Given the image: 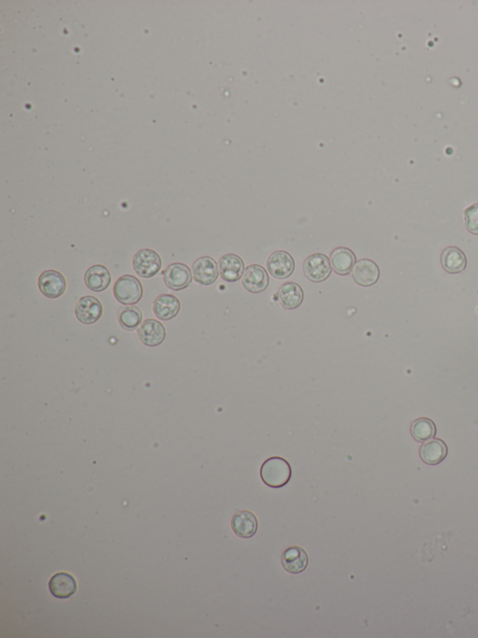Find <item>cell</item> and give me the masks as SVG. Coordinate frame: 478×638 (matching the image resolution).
Returning a JSON list of instances; mask_svg holds the SVG:
<instances>
[{"mask_svg":"<svg viewBox=\"0 0 478 638\" xmlns=\"http://www.w3.org/2000/svg\"><path fill=\"white\" fill-rule=\"evenodd\" d=\"M292 477V468L285 459L271 457L261 467V478L266 486L273 489L287 485Z\"/></svg>","mask_w":478,"mask_h":638,"instance_id":"6da1fadb","label":"cell"},{"mask_svg":"<svg viewBox=\"0 0 478 638\" xmlns=\"http://www.w3.org/2000/svg\"><path fill=\"white\" fill-rule=\"evenodd\" d=\"M115 299L121 304L133 305L137 304L143 296V288L139 280L130 274L120 277L114 284Z\"/></svg>","mask_w":478,"mask_h":638,"instance_id":"7a4b0ae2","label":"cell"},{"mask_svg":"<svg viewBox=\"0 0 478 638\" xmlns=\"http://www.w3.org/2000/svg\"><path fill=\"white\" fill-rule=\"evenodd\" d=\"M134 272L143 279H152L162 268L161 257L152 249H142L134 255Z\"/></svg>","mask_w":478,"mask_h":638,"instance_id":"3957f363","label":"cell"},{"mask_svg":"<svg viewBox=\"0 0 478 638\" xmlns=\"http://www.w3.org/2000/svg\"><path fill=\"white\" fill-rule=\"evenodd\" d=\"M303 269L307 279L314 283L325 281L332 274L331 262L323 254H314L307 258Z\"/></svg>","mask_w":478,"mask_h":638,"instance_id":"277c9868","label":"cell"},{"mask_svg":"<svg viewBox=\"0 0 478 638\" xmlns=\"http://www.w3.org/2000/svg\"><path fill=\"white\" fill-rule=\"evenodd\" d=\"M38 288L44 296L49 299L61 297L67 288L65 277L54 269L43 272L38 279Z\"/></svg>","mask_w":478,"mask_h":638,"instance_id":"5b68a950","label":"cell"},{"mask_svg":"<svg viewBox=\"0 0 478 638\" xmlns=\"http://www.w3.org/2000/svg\"><path fill=\"white\" fill-rule=\"evenodd\" d=\"M166 285L173 290H183L188 288L193 280L191 269L183 263H173L164 272Z\"/></svg>","mask_w":478,"mask_h":638,"instance_id":"8992f818","label":"cell"},{"mask_svg":"<svg viewBox=\"0 0 478 638\" xmlns=\"http://www.w3.org/2000/svg\"><path fill=\"white\" fill-rule=\"evenodd\" d=\"M295 268V260L289 253L286 251L274 252L268 260V272L276 279H288L292 276Z\"/></svg>","mask_w":478,"mask_h":638,"instance_id":"52a82bcc","label":"cell"},{"mask_svg":"<svg viewBox=\"0 0 478 638\" xmlns=\"http://www.w3.org/2000/svg\"><path fill=\"white\" fill-rule=\"evenodd\" d=\"M102 313L103 307L100 299L93 296L84 297L79 299L75 309V315L79 322L86 325L100 320Z\"/></svg>","mask_w":478,"mask_h":638,"instance_id":"ba28073f","label":"cell"},{"mask_svg":"<svg viewBox=\"0 0 478 638\" xmlns=\"http://www.w3.org/2000/svg\"><path fill=\"white\" fill-rule=\"evenodd\" d=\"M139 339L145 346L155 348L160 346L167 337L164 326L155 319H147L137 329Z\"/></svg>","mask_w":478,"mask_h":638,"instance_id":"9c48e42d","label":"cell"},{"mask_svg":"<svg viewBox=\"0 0 478 638\" xmlns=\"http://www.w3.org/2000/svg\"><path fill=\"white\" fill-rule=\"evenodd\" d=\"M282 565L288 573L300 574L306 570L309 565V556L306 551L300 547H290L282 554Z\"/></svg>","mask_w":478,"mask_h":638,"instance_id":"30bf717a","label":"cell"},{"mask_svg":"<svg viewBox=\"0 0 478 638\" xmlns=\"http://www.w3.org/2000/svg\"><path fill=\"white\" fill-rule=\"evenodd\" d=\"M219 272L218 264L210 257L200 258L193 265L194 279L200 285H213L218 279Z\"/></svg>","mask_w":478,"mask_h":638,"instance_id":"8fae6325","label":"cell"},{"mask_svg":"<svg viewBox=\"0 0 478 638\" xmlns=\"http://www.w3.org/2000/svg\"><path fill=\"white\" fill-rule=\"evenodd\" d=\"M242 284L252 293H261L268 288L269 276L263 266L254 264L246 269L243 274Z\"/></svg>","mask_w":478,"mask_h":638,"instance_id":"7c38bea8","label":"cell"},{"mask_svg":"<svg viewBox=\"0 0 478 638\" xmlns=\"http://www.w3.org/2000/svg\"><path fill=\"white\" fill-rule=\"evenodd\" d=\"M233 532L240 538H251L258 529V519L251 511H238L231 521Z\"/></svg>","mask_w":478,"mask_h":638,"instance_id":"4fadbf2b","label":"cell"},{"mask_svg":"<svg viewBox=\"0 0 478 638\" xmlns=\"http://www.w3.org/2000/svg\"><path fill=\"white\" fill-rule=\"evenodd\" d=\"M353 276L357 284L362 287H371L378 281L380 271L378 264L368 258H364L354 266Z\"/></svg>","mask_w":478,"mask_h":638,"instance_id":"5bb4252c","label":"cell"},{"mask_svg":"<svg viewBox=\"0 0 478 638\" xmlns=\"http://www.w3.org/2000/svg\"><path fill=\"white\" fill-rule=\"evenodd\" d=\"M245 264L242 258L235 254L224 255L219 261V272L222 279L227 282H236L243 276Z\"/></svg>","mask_w":478,"mask_h":638,"instance_id":"9a60e30c","label":"cell"},{"mask_svg":"<svg viewBox=\"0 0 478 638\" xmlns=\"http://www.w3.org/2000/svg\"><path fill=\"white\" fill-rule=\"evenodd\" d=\"M49 588L54 598L67 599L77 591V582L70 574L59 572L51 577Z\"/></svg>","mask_w":478,"mask_h":638,"instance_id":"2e32d148","label":"cell"},{"mask_svg":"<svg viewBox=\"0 0 478 638\" xmlns=\"http://www.w3.org/2000/svg\"><path fill=\"white\" fill-rule=\"evenodd\" d=\"M84 282L89 290L101 292L109 288L111 282V272L105 266L93 265L85 272Z\"/></svg>","mask_w":478,"mask_h":638,"instance_id":"e0dca14e","label":"cell"},{"mask_svg":"<svg viewBox=\"0 0 478 638\" xmlns=\"http://www.w3.org/2000/svg\"><path fill=\"white\" fill-rule=\"evenodd\" d=\"M331 265L339 276H347L353 272L356 263V255L347 247H337L331 253Z\"/></svg>","mask_w":478,"mask_h":638,"instance_id":"ac0fdd59","label":"cell"},{"mask_svg":"<svg viewBox=\"0 0 478 638\" xmlns=\"http://www.w3.org/2000/svg\"><path fill=\"white\" fill-rule=\"evenodd\" d=\"M419 455L426 464L436 466L441 463L447 457V444L441 439L431 440L422 445Z\"/></svg>","mask_w":478,"mask_h":638,"instance_id":"d6986e66","label":"cell"},{"mask_svg":"<svg viewBox=\"0 0 478 638\" xmlns=\"http://www.w3.org/2000/svg\"><path fill=\"white\" fill-rule=\"evenodd\" d=\"M440 260L445 271L450 274H460L466 269V255L456 246L447 247L442 253Z\"/></svg>","mask_w":478,"mask_h":638,"instance_id":"ffe728a7","label":"cell"},{"mask_svg":"<svg viewBox=\"0 0 478 638\" xmlns=\"http://www.w3.org/2000/svg\"><path fill=\"white\" fill-rule=\"evenodd\" d=\"M180 302L174 295L164 294L153 302V312L161 320H170L180 313Z\"/></svg>","mask_w":478,"mask_h":638,"instance_id":"44dd1931","label":"cell"},{"mask_svg":"<svg viewBox=\"0 0 478 638\" xmlns=\"http://www.w3.org/2000/svg\"><path fill=\"white\" fill-rule=\"evenodd\" d=\"M277 296H279L280 304L288 310L296 309L304 301L303 288L293 282L283 284L279 288Z\"/></svg>","mask_w":478,"mask_h":638,"instance_id":"7402d4cb","label":"cell"},{"mask_svg":"<svg viewBox=\"0 0 478 638\" xmlns=\"http://www.w3.org/2000/svg\"><path fill=\"white\" fill-rule=\"evenodd\" d=\"M142 318V312L137 306L122 307L118 312V321L125 331H134L141 324Z\"/></svg>","mask_w":478,"mask_h":638,"instance_id":"603a6c76","label":"cell"},{"mask_svg":"<svg viewBox=\"0 0 478 638\" xmlns=\"http://www.w3.org/2000/svg\"><path fill=\"white\" fill-rule=\"evenodd\" d=\"M436 433V426L432 420L420 417L411 425V434L417 442H426L433 438Z\"/></svg>","mask_w":478,"mask_h":638,"instance_id":"cb8c5ba5","label":"cell"},{"mask_svg":"<svg viewBox=\"0 0 478 638\" xmlns=\"http://www.w3.org/2000/svg\"><path fill=\"white\" fill-rule=\"evenodd\" d=\"M465 229L471 235H478V203L469 206L464 211Z\"/></svg>","mask_w":478,"mask_h":638,"instance_id":"d4e9b609","label":"cell"}]
</instances>
